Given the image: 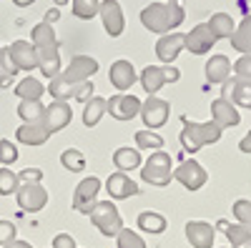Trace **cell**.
I'll list each match as a JSON object with an SVG mask.
<instances>
[{
    "label": "cell",
    "mask_w": 251,
    "mask_h": 248,
    "mask_svg": "<svg viewBox=\"0 0 251 248\" xmlns=\"http://www.w3.org/2000/svg\"><path fill=\"white\" fill-rule=\"evenodd\" d=\"M98 18L103 23V30L111 38H118L126 30V18H123V8H121L118 0H100Z\"/></svg>",
    "instance_id": "10"
},
{
    "label": "cell",
    "mask_w": 251,
    "mask_h": 248,
    "mask_svg": "<svg viewBox=\"0 0 251 248\" xmlns=\"http://www.w3.org/2000/svg\"><path fill=\"white\" fill-rule=\"evenodd\" d=\"M226 100H231L234 106L239 108H246L251 111V80H244V78H231L224 83V95Z\"/></svg>",
    "instance_id": "16"
},
{
    "label": "cell",
    "mask_w": 251,
    "mask_h": 248,
    "mask_svg": "<svg viewBox=\"0 0 251 248\" xmlns=\"http://www.w3.org/2000/svg\"><path fill=\"white\" fill-rule=\"evenodd\" d=\"M231 75V60L226 55H211L206 60V80L208 83H224Z\"/></svg>",
    "instance_id": "24"
},
{
    "label": "cell",
    "mask_w": 251,
    "mask_h": 248,
    "mask_svg": "<svg viewBox=\"0 0 251 248\" xmlns=\"http://www.w3.org/2000/svg\"><path fill=\"white\" fill-rule=\"evenodd\" d=\"M98 73V60L91 55H75L71 58V63L60 70V78L68 80L71 86H80V83L91 80Z\"/></svg>",
    "instance_id": "5"
},
{
    "label": "cell",
    "mask_w": 251,
    "mask_h": 248,
    "mask_svg": "<svg viewBox=\"0 0 251 248\" xmlns=\"http://www.w3.org/2000/svg\"><path fill=\"white\" fill-rule=\"evenodd\" d=\"M88 216H91V223L108 238L118 236V231L123 228V218H121L113 201H96V205L91 208Z\"/></svg>",
    "instance_id": "3"
},
{
    "label": "cell",
    "mask_w": 251,
    "mask_h": 248,
    "mask_svg": "<svg viewBox=\"0 0 251 248\" xmlns=\"http://www.w3.org/2000/svg\"><path fill=\"white\" fill-rule=\"evenodd\" d=\"M43 20H46V23H50V25H53L55 20H60V8H55V5H53V8H50V10L46 13V18H43Z\"/></svg>",
    "instance_id": "48"
},
{
    "label": "cell",
    "mask_w": 251,
    "mask_h": 248,
    "mask_svg": "<svg viewBox=\"0 0 251 248\" xmlns=\"http://www.w3.org/2000/svg\"><path fill=\"white\" fill-rule=\"evenodd\" d=\"M239 248H251V238H249V241H246V243H241V246H239Z\"/></svg>",
    "instance_id": "53"
},
{
    "label": "cell",
    "mask_w": 251,
    "mask_h": 248,
    "mask_svg": "<svg viewBox=\"0 0 251 248\" xmlns=\"http://www.w3.org/2000/svg\"><path fill=\"white\" fill-rule=\"evenodd\" d=\"M15 138L25 146H43V143L50 138V131L43 126V123H23L18 131H15Z\"/></svg>",
    "instance_id": "23"
},
{
    "label": "cell",
    "mask_w": 251,
    "mask_h": 248,
    "mask_svg": "<svg viewBox=\"0 0 251 248\" xmlns=\"http://www.w3.org/2000/svg\"><path fill=\"white\" fill-rule=\"evenodd\" d=\"M106 191H108V196H111L113 201H123V198H131V196L138 193V183L131 180L128 173H121V171H118V173H111V176H108Z\"/></svg>",
    "instance_id": "19"
},
{
    "label": "cell",
    "mask_w": 251,
    "mask_h": 248,
    "mask_svg": "<svg viewBox=\"0 0 251 248\" xmlns=\"http://www.w3.org/2000/svg\"><path fill=\"white\" fill-rule=\"evenodd\" d=\"M35 50H38V70L48 80L60 75V70H63V66H60V43L58 45H43V48H35Z\"/></svg>",
    "instance_id": "21"
},
{
    "label": "cell",
    "mask_w": 251,
    "mask_h": 248,
    "mask_svg": "<svg viewBox=\"0 0 251 248\" xmlns=\"http://www.w3.org/2000/svg\"><path fill=\"white\" fill-rule=\"evenodd\" d=\"M60 163H63V168L71 171V173H83V171H86V156H83L78 148L63 151L60 153Z\"/></svg>",
    "instance_id": "35"
},
{
    "label": "cell",
    "mask_w": 251,
    "mask_h": 248,
    "mask_svg": "<svg viewBox=\"0 0 251 248\" xmlns=\"http://www.w3.org/2000/svg\"><path fill=\"white\" fill-rule=\"evenodd\" d=\"M214 43H216V38H214L211 30H208L206 23H199L188 33H183V45H186L188 53H194V55H206L208 50L214 48Z\"/></svg>",
    "instance_id": "13"
},
{
    "label": "cell",
    "mask_w": 251,
    "mask_h": 248,
    "mask_svg": "<svg viewBox=\"0 0 251 248\" xmlns=\"http://www.w3.org/2000/svg\"><path fill=\"white\" fill-rule=\"evenodd\" d=\"M3 248H33V246H30L28 241H18V238H15V241H10V243L3 246Z\"/></svg>",
    "instance_id": "50"
},
{
    "label": "cell",
    "mask_w": 251,
    "mask_h": 248,
    "mask_svg": "<svg viewBox=\"0 0 251 248\" xmlns=\"http://www.w3.org/2000/svg\"><path fill=\"white\" fill-rule=\"evenodd\" d=\"M166 225H169V223H166V218L161 213H156V211L138 213V228L146 231V233H163Z\"/></svg>",
    "instance_id": "30"
},
{
    "label": "cell",
    "mask_w": 251,
    "mask_h": 248,
    "mask_svg": "<svg viewBox=\"0 0 251 248\" xmlns=\"http://www.w3.org/2000/svg\"><path fill=\"white\" fill-rule=\"evenodd\" d=\"M93 80H86V83H80V86H75V93H73V98L75 100H80V103H86V100H91L93 98Z\"/></svg>",
    "instance_id": "44"
},
{
    "label": "cell",
    "mask_w": 251,
    "mask_h": 248,
    "mask_svg": "<svg viewBox=\"0 0 251 248\" xmlns=\"http://www.w3.org/2000/svg\"><path fill=\"white\" fill-rule=\"evenodd\" d=\"M5 53H8V58L13 60V66L18 70L30 73V70L38 68V50H35V45L30 43V40H13V43L5 48Z\"/></svg>",
    "instance_id": "9"
},
{
    "label": "cell",
    "mask_w": 251,
    "mask_h": 248,
    "mask_svg": "<svg viewBox=\"0 0 251 248\" xmlns=\"http://www.w3.org/2000/svg\"><path fill=\"white\" fill-rule=\"evenodd\" d=\"M43 113H46V106L40 100H20L18 106V115L25 123H43Z\"/></svg>",
    "instance_id": "32"
},
{
    "label": "cell",
    "mask_w": 251,
    "mask_h": 248,
    "mask_svg": "<svg viewBox=\"0 0 251 248\" xmlns=\"http://www.w3.org/2000/svg\"><path fill=\"white\" fill-rule=\"evenodd\" d=\"M116 243H118V248H146V241L131 228H121L116 236Z\"/></svg>",
    "instance_id": "40"
},
{
    "label": "cell",
    "mask_w": 251,
    "mask_h": 248,
    "mask_svg": "<svg viewBox=\"0 0 251 248\" xmlns=\"http://www.w3.org/2000/svg\"><path fill=\"white\" fill-rule=\"evenodd\" d=\"M224 248H234V246H224Z\"/></svg>",
    "instance_id": "55"
},
{
    "label": "cell",
    "mask_w": 251,
    "mask_h": 248,
    "mask_svg": "<svg viewBox=\"0 0 251 248\" xmlns=\"http://www.w3.org/2000/svg\"><path fill=\"white\" fill-rule=\"evenodd\" d=\"M106 108H108V98H100V95H93L91 100L83 103V126H98V120L106 115Z\"/></svg>",
    "instance_id": "25"
},
{
    "label": "cell",
    "mask_w": 251,
    "mask_h": 248,
    "mask_svg": "<svg viewBox=\"0 0 251 248\" xmlns=\"http://www.w3.org/2000/svg\"><path fill=\"white\" fill-rule=\"evenodd\" d=\"M186 238L194 248H211L216 238V228L206 221H188L186 223Z\"/></svg>",
    "instance_id": "18"
},
{
    "label": "cell",
    "mask_w": 251,
    "mask_h": 248,
    "mask_svg": "<svg viewBox=\"0 0 251 248\" xmlns=\"http://www.w3.org/2000/svg\"><path fill=\"white\" fill-rule=\"evenodd\" d=\"M174 180H178L186 191H199V188H203L206 185V180H208V173L203 171V165L199 163V160H183L178 168L174 171Z\"/></svg>",
    "instance_id": "8"
},
{
    "label": "cell",
    "mask_w": 251,
    "mask_h": 248,
    "mask_svg": "<svg viewBox=\"0 0 251 248\" xmlns=\"http://www.w3.org/2000/svg\"><path fill=\"white\" fill-rule=\"evenodd\" d=\"M183 20H186V10L181 8V3H151L141 10L143 28L156 35H166L176 30Z\"/></svg>",
    "instance_id": "1"
},
{
    "label": "cell",
    "mask_w": 251,
    "mask_h": 248,
    "mask_svg": "<svg viewBox=\"0 0 251 248\" xmlns=\"http://www.w3.org/2000/svg\"><path fill=\"white\" fill-rule=\"evenodd\" d=\"M71 118H73V111H71V106L66 100H53L50 106H46V113H43V126L50 131V135L53 133H58V131H63L71 123Z\"/></svg>",
    "instance_id": "15"
},
{
    "label": "cell",
    "mask_w": 251,
    "mask_h": 248,
    "mask_svg": "<svg viewBox=\"0 0 251 248\" xmlns=\"http://www.w3.org/2000/svg\"><path fill=\"white\" fill-rule=\"evenodd\" d=\"M138 115L143 118L146 128L156 131V128L166 126V120H169V115H171V106H169V100L156 98V95H149V100L141 103V113H138Z\"/></svg>",
    "instance_id": "6"
},
{
    "label": "cell",
    "mask_w": 251,
    "mask_h": 248,
    "mask_svg": "<svg viewBox=\"0 0 251 248\" xmlns=\"http://www.w3.org/2000/svg\"><path fill=\"white\" fill-rule=\"evenodd\" d=\"M208 30L214 33L216 40H224V38H231V33L236 30V20L228 15V13H214L211 18L206 20Z\"/></svg>",
    "instance_id": "26"
},
{
    "label": "cell",
    "mask_w": 251,
    "mask_h": 248,
    "mask_svg": "<svg viewBox=\"0 0 251 248\" xmlns=\"http://www.w3.org/2000/svg\"><path fill=\"white\" fill-rule=\"evenodd\" d=\"M219 225L224 228L226 238L231 241L234 248H239L241 243H246V241L251 238V231L246 228V225H241V223H226V221H219Z\"/></svg>",
    "instance_id": "34"
},
{
    "label": "cell",
    "mask_w": 251,
    "mask_h": 248,
    "mask_svg": "<svg viewBox=\"0 0 251 248\" xmlns=\"http://www.w3.org/2000/svg\"><path fill=\"white\" fill-rule=\"evenodd\" d=\"M30 43L35 45V48H43V45H58V38H55V30H53V25L50 23H38L35 28H33V33H30Z\"/></svg>",
    "instance_id": "31"
},
{
    "label": "cell",
    "mask_w": 251,
    "mask_h": 248,
    "mask_svg": "<svg viewBox=\"0 0 251 248\" xmlns=\"http://www.w3.org/2000/svg\"><path fill=\"white\" fill-rule=\"evenodd\" d=\"M181 50H186V45H183V33L171 30V33H166V35H161V38L156 40V55H158V60H161L163 66H174V60L178 58Z\"/></svg>",
    "instance_id": "14"
},
{
    "label": "cell",
    "mask_w": 251,
    "mask_h": 248,
    "mask_svg": "<svg viewBox=\"0 0 251 248\" xmlns=\"http://www.w3.org/2000/svg\"><path fill=\"white\" fill-rule=\"evenodd\" d=\"M100 0H71V10L78 20H91L98 15Z\"/></svg>",
    "instance_id": "36"
},
{
    "label": "cell",
    "mask_w": 251,
    "mask_h": 248,
    "mask_svg": "<svg viewBox=\"0 0 251 248\" xmlns=\"http://www.w3.org/2000/svg\"><path fill=\"white\" fill-rule=\"evenodd\" d=\"M113 165L121 171V173H128V171H136L141 168V153L136 148H128V146H123L113 153Z\"/></svg>",
    "instance_id": "28"
},
{
    "label": "cell",
    "mask_w": 251,
    "mask_h": 248,
    "mask_svg": "<svg viewBox=\"0 0 251 248\" xmlns=\"http://www.w3.org/2000/svg\"><path fill=\"white\" fill-rule=\"evenodd\" d=\"M143 90L149 95H156L166 83H169V78H166V66H146L138 75Z\"/></svg>",
    "instance_id": "22"
},
{
    "label": "cell",
    "mask_w": 251,
    "mask_h": 248,
    "mask_svg": "<svg viewBox=\"0 0 251 248\" xmlns=\"http://www.w3.org/2000/svg\"><path fill=\"white\" fill-rule=\"evenodd\" d=\"M141 178H143L146 183H151V185H158V188L169 185L171 178H174V171H171V156L166 153V151H153V153L149 156V160L143 163Z\"/></svg>",
    "instance_id": "4"
},
{
    "label": "cell",
    "mask_w": 251,
    "mask_h": 248,
    "mask_svg": "<svg viewBox=\"0 0 251 248\" xmlns=\"http://www.w3.org/2000/svg\"><path fill=\"white\" fill-rule=\"evenodd\" d=\"M221 128L216 126L214 120H206V123H194L183 118V131H181V146L188 153H196L203 146H211V143L221 140Z\"/></svg>",
    "instance_id": "2"
},
{
    "label": "cell",
    "mask_w": 251,
    "mask_h": 248,
    "mask_svg": "<svg viewBox=\"0 0 251 248\" xmlns=\"http://www.w3.org/2000/svg\"><path fill=\"white\" fill-rule=\"evenodd\" d=\"M211 120L224 131V128L239 126V123H241V115H239V111H236V106H234L231 100L216 98V100L211 103Z\"/></svg>",
    "instance_id": "17"
},
{
    "label": "cell",
    "mask_w": 251,
    "mask_h": 248,
    "mask_svg": "<svg viewBox=\"0 0 251 248\" xmlns=\"http://www.w3.org/2000/svg\"><path fill=\"white\" fill-rule=\"evenodd\" d=\"M53 248H75V238L71 233H58L53 238Z\"/></svg>",
    "instance_id": "47"
},
{
    "label": "cell",
    "mask_w": 251,
    "mask_h": 248,
    "mask_svg": "<svg viewBox=\"0 0 251 248\" xmlns=\"http://www.w3.org/2000/svg\"><path fill=\"white\" fill-rule=\"evenodd\" d=\"M15 196H18V205L23 211H28V213L43 211L46 203H48V191L40 183H20V188H18Z\"/></svg>",
    "instance_id": "11"
},
{
    "label": "cell",
    "mask_w": 251,
    "mask_h": 248,
    "mask_svg": "<svg viewBox=\"0 0 251 248\" xmlns=\"http://www.w3.org/2000/svg\"><path fill=\"white\" fill-rule=\"evenodd\" d=\"M234 73H236V78L251 80V53L249 55H241L236 60V63H234Z\"/></svg>",
    "instance_id": "43"
},
{
    "label": "cell",
    "mask_w": 251,
    "mask_h": 248,
    "mask_svg": "<svg viewBox=\"0 0 251 248\" xmlns=\"http://www.w3.org/2000/svg\"><path fill=\"white\" fill-rule=\"evenodd\" d=\"M98 191H100V178H96V176L83 178L75 185V193H73V211L88 216L91 208L96 205V201H98Z\"/></svg>",
    "instance_id": "7"
},
{
    "label": "cell",
    "mask_w": 251,
    "mask_h": 248,
    "mask_svg": "<svg viewBox=\"0 0 251 248\" xmlns=\"http://www.w3.org/2000/svg\"><path fill=\"white\" fill-rule=\"evenodd\" d=\"M166 3H178V0H166Z\"/></svg>",
    "instance_id": "54"
},
{
    "label": "cell",
    "mask_w": 251,
    "mask_h": 248,
    "mask_svg": "<svg viewBox=\"0 0 251 248\" xmlns=\"http://www.w3.org/2000/svg\"><path fill=\"white\" fill-rule=\"evenodd\" d=\"M18 180L20 183H40L43 180V171L40 168H25V171L18 173Z\"/></svg>",
    "instance_id": "46"
},
{
    "label": "cell",
    "mask_w": 251,
    "mask_h": 248,
    "mask_svg": "<svg viewBox=\"0 0 251 248\" xmlns=\"http://www.w3.org/2000/svg\"><path fill=\"white\" fill-rule=\"evenodd\" d=\"M13 3L18 5V8H28V5H33L35 0H13Z\"/></svg>",
    "instance_id": "51"
},
{
    "label": "cell",
    "mask_w": 251,
    "mask_h": 248,
    "mask_svg": "<svg viewBox=\"0 0 251 248\" xmlns=\"http://www.w3.org/2000/svg\"><path fill=\"white\" fill-rule=\"evenodd\" d=\"M68 3H71V0H53L55 8H63V5H68Z\"/></svg>",
    "instance_id": "52"
},
{
    "label": "cell",
    "mask_w": 251,
    "mask_h": 248,
    "mask_svg": "<svg viewBox=\"0 0 251 248\" xmlns=\"http://www.w3.org/2000/svg\"><path fill=\"white\" fill-rule=\"evenodd\" d=\"M20 188V180H18V173H13L10 168H0V196H10V193H18Z\"/></svg>",
    "instance_id": "39"
},
{
    "label": "cell",
    "mask_w": 251,
    "mask_h": 248,
    "mask_svg": "<svg viewBox=\"0 0 251 248\" xmlns=\"http://www.w3.org/2000/svg\"><path fill=\"white\" fill-rule=\"evenodd\" d=\"M48 93H50V98L53 100H71L73 98V93H75V86H71L68 80H63L60 75H55V78H50V83H48V88H46Z\"/></svg>",
    "instance_id": "33"
},
{
    "label": "cell",
    "mask_w": 251,
    "mask_h": 248,
    "mask_svg": "<svg viewBox=\"0 0 251 248\" xmlns=\"http://www.w3.org/2000/svg\"><path fill=\"white\" fill-rule=\"evenodd\" d=\"M141 103L143 100H138L131 93H118V95L108 98L106 113H111V118H116V120H133L141 113Z\"/></svg>",
    "instance_id": "12"
},
{
    "label": "cell",
    "mask_w": 251,
    "mask_h": 248,
    "mask_svg": "<svg viewBox=\"0 0 251 248\" xmlns=\"http://www.w3.org/2000/svg\"><path fill=\"white\" fill-rule=\"evenodd\" d=\"M18 75V68L13 66V60L8 58L5 48L0 45V88H10L13 78Z\"/></svg>",
    "instance_id": "38"
},
{
    "label": "cell",
    "mask_w": 251,
    "mask_h": 248,
    "mask_svg": "<svg viewBox=\"0 0 251 248\" xmlns=\"http://www.w3.org/2000/svg\"><path fill=\"white\" fill-rule=\"evenodd\" d=\"M18 160V148H15V143H10L8 138L0 140V163L5 165V168H10V165Z\"/></svg>",
    "instance_id": "42"
},
{
    "label": "cell",
    "mask_w": 251,
    "mask_h": 248,
    "mask_svg": "<svg viewBox=\"0 0 251 248\" xmlns=\"http://www.w3.org/2000/svg\"><path fill=\"white\" fill-rule=\"evenodd\" d=\"M239 151H241V153H251V131L241 138V143H239Z\"/></svg>",
    "instance_id": "49"
},
{
    "label": "cell",
    "mask_w": 251,
    "mask_h": 248,
    "mask_svg": "<svg viewBox=\"0 0 251 248\" xmlns=\"http://www.w3.org/2000/svg\"><path fill=\"white\" fill-rule=\"evenodd\" d=\"M15 225L10 221H0V246H8L10 241H15Z\"/></svg>",
    "instance_id": "45"
},
{
    "label": "cell",
    "mask_w": 251,
    "mask_h": 248,
    "mask_svg": "<svg viewBox=\"0 0 251 248\" xmlns=\"http://www.w3.org/2000/svg\"><path fill=\"white\" fill-rule=\"evenodd\" d=\"M231 48L239 50L241 55L251 53V15H246L236 25V30L231 33Z\"/></svg>",
    "instance_id": "27"
},
{
    "label": "cell",
    "mask_w": 251,
    "mask_h": 248,
    "mask_svg": "<svg viewBox=\"0 0 251 248\" xmlns=\"http://www.w3.org/2000/svg\"><path fill=\"white\" fill-rule=\"evenodd\" d=\"M108 80L113 83V86H116L121 93L131 90V86L138 80L133 63H131V60H123V58H121V60H116V63L111 66V70H108Z\"/></svg>",
    "instance_id": "20"
},
{
    "label": "cell",
    "mask_w": 251,
    "mask_h": 248,
    "mask_svg": "<svg viewBox=\"0 0 251 248\" xmlns=\"http://www.w3.org/2000/svg\"><path fill=\"white\" fill-rule=\"evenodd\" d=\"M43 93H46V86L38 78H33V75H25L15 86V95L20 100H40V98H43Z\"/></svg>",
    "instance_id": "29"
},
{
    "label": "cell",
    "mask_w": 251,
    "mask_h": 248,
    "mask_svg": "<svg viewBox=\"0 0 251 248\" xmlns=\"http://www.w3.org/2000/svg\"><path fill=\"white\" fill-rule=\"evenodd\" d=\"M234 218L241 223V225H246V228L251 231V201H246V198H239L236 203H234Z\"/></svg>",
    "instance_id": "41"
},
{
    "label": "cell",
    "mask_w": 251,
    "mask_h": 248,
    "mask_svg": "<svg viewBox=\"0 0 251 248\" xmlns=\"http://www.w3.org/2000/svg\"><path fill=\"white\" fill-rule=\"evenodd\" d=\"M136 146H138V151H161L163 148V138L158 133L146 128V131L136 133Z\"/></svg>",
    "instance_id": "37"
}]
</instances>
